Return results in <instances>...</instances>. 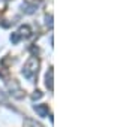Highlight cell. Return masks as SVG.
Wrapping results in <instances>:
<instances>
[{
  "label": "cell",
  "instance_id": "1",
  "mask_svg": "<svg viewBox=\"0 0 135 127\" xmlns=\"http://www.w3.org/2000/svg\"><path fill=\"white\" fill-rule=\"evenodd\" d=\"M38 70H39V60L38 57L32 55V57H29V60L26 61L24 67H23V75L29 81H35V78L38 76Z\"/></svg>",
  "mask_w": 135,
  "mask_h": 127
},
{
  "label": "cell",
  "instance_id": "9",
  "mask_svg": "<svg viewBox=\"0 0 135 127\" xmlns=\"http://www.w3.org/2000/svg\"><path fill=\"white\" fill-rule=\"evenodd\" d=\"M45 24L48 25L50 29L53 27V15H47V17H45Z\"/></svg>",
  "mask_w": 135,
  "mask_h": 127
},
{
  "label": "cell",
  "instance_id": "6",
  "mask_svg": "<svg viewBox=\"0 0 135 127\" xmlns=\"http://www.w3.org/2000/svg\"><path fill=\"white\" fill-rule=\"evenodd\" d=\"M26 126H27V127H44V126H41L39 123L33 121V120H30V118H27V120H26Z\"/></svg>",
  "mask_w": 135,
  "mask_h": 127
},
{
  "label": "cell",
  "instance_id": "2",
  "mask_svg": "<svg viewBox=\"0 0 135 127\" xmlns=\"http://www.w3.org/2000/svg\"><path fill=\"white\" fill-rule=\"evenodd\" d=\"M41 0H32V2H24L23 3V10H24L26 14H33V12H36L38 10V8L41 6Z\"/></svg>",
  "mask_w": 135,
  "mask_h": 127
},
{
  "label": "cell",
  "instance_id": "3",
  "mask_svg": "<svg viewBox=\"0 0 135 127\" xmlns=\"http://www.w3.org/2000/svg\"><path fill=\"white\" fill-rule=\"evenodd\" d=\"M54 70L53 67L48 69V72H47V75H45V85H47V88H48L50 91H53L54 90Z\"/></svg>",
  "mask_w": 135,
  "mask_h": 127
},
{
  "label": "cell",
  "instance_id": "8",
  "mask_svg": "<svg viewBox=\"0 0 135 127\" xmlns=\"http://www.w3.org/2000/svg\"><path fill=\"white\" fill-rule=\"evenodd\" d=\"M44 94H42V91H39V90H36L33 94H32V100H39V99L42 97Z\"/></svg>",
  "mask_w": 135,
  "mask_h": 127
},
{
  "label": "cell",
  "instance_id": "5",
  "mask_svg": "<svg viewBox=\"0 0 135 127\" xmlns=\"http://www.w3.org/2000/svg\"><path fill=\"white\" fill-rule=\"evenodd\" d=\"M18 34L21 36V38H26V39H27V38L32 36V30H30L29 25H21V27L18 29Z\"/></svg>",
  "mask_w": 135,
  "mask_h": 127
},
{
  "label": "cell",
  "instance_id": "4",
  "mask_svg": "<svg viewBox=\"0 0 135 127\" xmlns=\"http://www.w3.org/2000/svg\"><path fill=\"white\" fill-rule=\"evenodd\" d=\"M35 112L38 114L39 117H48L50 109L47 105H35Z\"/></svg>",
  "mask_w": 135,
  "mask_h": 127
},
{
  "label": "cell",
  "instance_id": "7",
  "mask_svg": "<svg viewBox=\"0 0 135 127\" xmlns=\"http://www.w3.org/2000/svg\"><path fill=\"white\" fill-rule=\"evenodd\" d=\"M20 39H21V36L18 34V31H15V33L11 34V42H12V44H18Z\"/></svg>",
  "mask_w": 135,
  "mask_h": 127
}]
</instances>
